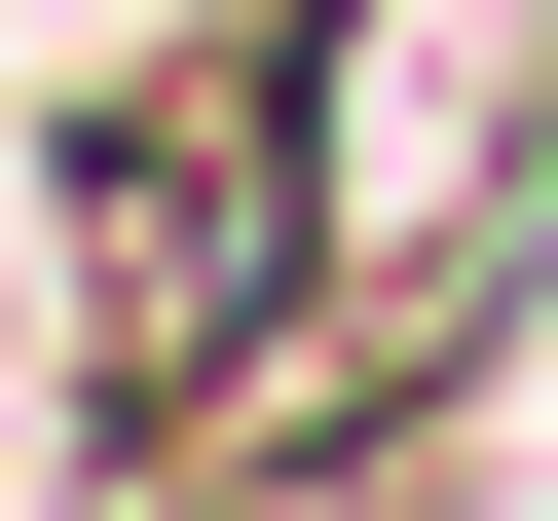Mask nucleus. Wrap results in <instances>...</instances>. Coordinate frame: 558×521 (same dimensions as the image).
Listing matches in <instances>:
<instances>
[{
  "label": "nucleus",
  "instance_id": "nucleus-1",
  "mask_svg": "<svg viewBox=\"0 0 558 521\" xmlns=\"http://www.w3.org/2000/svg\"><path fill=\"white\" fill-rule=\"evenodd\" d=\"M38 260H75V410L112 447H260V373H299V299H336V0L149 38L75 112V186H38Z\"/></svg>",
  "mask_w": 558,
  "mask_h": 521
}]
</instances>
